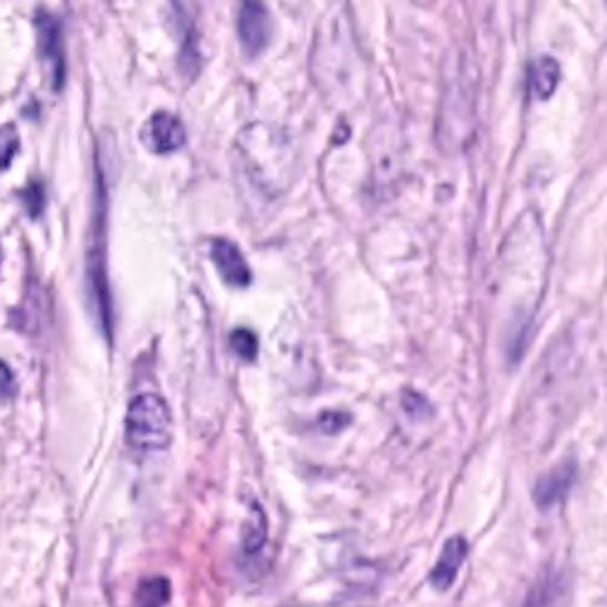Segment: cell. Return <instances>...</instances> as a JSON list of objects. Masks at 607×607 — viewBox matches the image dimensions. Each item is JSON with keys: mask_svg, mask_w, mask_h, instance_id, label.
<instances>
[{"mask_svg": "<svg viewBox=\"0 0 607 607\" xmlns=\"http://www.w3.org/2000/svg\"><path fill=\"white\" fill-rule=\"evenodd\" d=\"M239 149L251 178L257 180L261 188H267L273 180L282 183V178H290L294 151L287 136L277 129L267 124H251L241 132Z\"/></svg>", "mask_w": 607, "mask_h": 607, "instance_id": "6da1fadb", "label": "cell"}, {"mask_svg": "<svg viewBox=\"0 0 607 607\" xmlns=\"http://www.w3.org/2000/svg\"><path fill=\"white\" fill-rule=\"evenodd\" d=\"M124 435L136 452H161L171 445L173 416L165 398L153 392L136 394L127 406Z\"/></svg>", "mask_w": 607, "mask_h": 607, "instance_id": "7a4b0ae2", "label": "cell"}, {"mask_svg": "<svg viewBox=\"0 0 607 607\" xmlns=\"http://www.w3.org/2000/svg\"><path fill=\"white\" fill-rule=\"evenodd\" d=\"M34 30L37 42H40V54L47 63L49 79L54 90L63 88L67 81V51H63V30L61 22L47 10H40L34 16Z\"/></svg>", "mask_w": 607, "mask_h": 607, "instance_id": "3957f363", "label": "cell"}, {"mask_svg": "<svg viewBox=\"0 0 607 607\" xmlns=\"http://www.w3.org/2000/svg\"><path fill=\"white\" fill-rule=\"evenodd\" d=\"M273 37V18L263 0H241L239 8V42L245 57L263 54Z\"/></svg>", "mask_w": 607, "mask_h": 607, "instance_id": "277c9868", "label": "cell"}, {"mask_svg": "<svg viewBox=\"0 0 607 607\" xmlns=\"http://www.w3.org/2000/svg\"><path fill=\"white\" fill-rule=\"evenodd\" d=\"M141 141L144 146L156 153V156H168V153H175L185 146L188 132L183 120L173 112H153L146 120L144 129H141Z\"/></svg>", "mask_w": 607, "mask_h": 607, "instance_id": "5b68a950", "label": "cell"}, {"mask_svg": "<svg viewBox=\"0 0 607 607\" xmlns=\"http://www.w3.org/2000/svg\"><path fill=\"white\" fill-rule=\"evenodd\" d=\"M210 255L212 263L216 267V273L222 275V280L234 290L249 287L253 275H251V265L245 261V255L241 253L239 245L231 239H212L210 243Z\"/></svg>", "mask_w": 607, "mask_h": 607, "instance_id": "8992f818", "label": "cell"}, {"mask_svg": "<svg viewBox=\"0 0 607 607\" xmlns=\"http://www.w3.org/2000/svg\"><path fill=\"white\" fill-rule=\"evenodd\" d=\"M467 554H469L467 539H464L462 535L449 537L445 542L441 557H437V562L433 566V571H431V586L441 593L455 586V580L462 571V564L467 562Z\"/></svg>", "mask_w": 607, "mask_h": 607, "instance_id": "52a82bcc", "label": "cell"}, {"mask_svg": "<svg viewBox=\"0 0 607 607\" xmlns=\"http://www.w3.org/2000/svg\"><path fill=\"white\" fill-rule=\"evenodd\" d=\"M576 482V462H562L559 467H554L549 474L542 476L535 486V503L539 510H549L554 506H559V503L568 496V490H571Z\"/></svg>", "mask_w": 607, "mask_h": 607, "instance_id": "ba28073f", "label": "cell"}, {"mask_svg": "<svg viewBox=\"0 0 607 607\" xmlns=\"http://www.w3.org/2000/svg\"><path fill=\"white\" fill-rule=\"evenodd\" d=\"M559 79H562V67L557 59L552 57L535 59L533 67H529V79H527L529 95L537 100H549L554 93H557Z\"/></svg>", "mask_w": 607, "mask_h": 607, "instance_id": "9c48e42d", "label": "cell"}, {"mask_svg": "<svg viewBox=\"0 0 607 607\" xmlns=\"http://www.w3.org/2000/svg\"><path fill=\"white\" fill-rule=\"evenodd\" d=\"M265 542H267L265 513L257 503H251L249 520H245V529H243V552L249 554V557H255V554L265 547Z\"/></svg>", "mask_w": 607, "mask_h": 607, "instance_id": "30bf717a", "label": "cell"}, {"mask_svg": "<svg viewBox=\"0 0 607 607\" xmlns=\"http://www.w3.org/2000/svg\"><path fill=\"white\" fill-rule=\"evenodd\" d=\"M562 600H564V580L557 574H552L547 578H542L533 588L525 607H559Z\"/></svg>", "mask_w": 607, "mask_h": 607, "instance_id": "8fae6325", "label": "cell"}, {"mask_svg": "<svg viewBox=\"0 0 607 607\" xmlns=\"http://www.w3.org/2000/svg\"><path fill=\"white\" fill-rule=\"evenodd\" d=\"M168 600H171V584H168V578H146L136 588L139 607H165Z\"/></svg>", "mask_w": 607, "mask_h": 607, "instance_id": "7c38bea8", "label": "cell"}, {"mask_svg": "<svg viewBox=\"0 0 607 607\" xmlns=\"http://www.w3.org/2000/svg\"><path fill=\"white\" fill-rule=\"evenodd\" d=\"M229 345L231 351L236 353V357L243 360V363H253V360L257 357V351H261V345H257V335L251 328L231 331Z\"/></svg>", "mask_w": 607, "mask_h": 607, "instance_id": "4fadbf2b", "label": "cell"}, {"mask_svg": "<svg viewBox=\"0 0 607 607\" xmlns=\"http://www.w3.org/2000/svg\"><path fill=\"white\" fill-rule=\"evenodd\" d=\"M351 421H353V416H351V413H345V411H324L316 423H318L321 433L335 435V433L345 431L347 425H351Z\"/></svg>", "mask_w": 607, "mask_h": 607, "instance_id": "5bb4252c", "label": "cell"}, {"mask_svg": "<svg viewBox=\"0 0 607 607\" xmlns=\"http://www.w3.org/2000/svg\"><path fill=\"white\" fill-rule=\"evenodd\" d=\"M22 202H24V206H28L30 216H34V219L40 216L47 206V195H44L42 183H30L28 190L22 192Z\"/></svg>", "mask_w": 607, "mask_h": 607, "instance_id": "9a60e30c", "label": "cell"}, {"mask_svg": "<svg viewBox=\"0 0 607 607\" xmlns=\"http://www.w3.org/2000/svg\"><path fill=\"white\" fill-rule=\"evenodd\" d=\"M0 377H3V398L16 396V392H18V382H16V374H12V370H10L8 363L0 365Z\"/></svg>", "mask_w": 607, "mask_h": 607, "instance_id": "2e32d148", "label": "cell"}]
</instances>
